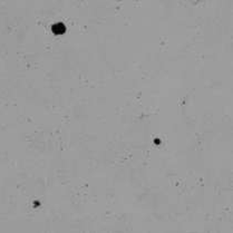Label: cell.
<instances>
[{
  "label": "cell",
  "instance_id": "2",
  "mask_svg": "<svg viewBox=\"0 0 233 233\" xmlns=\"http://www.w3.org/2000/svg\"><path fill=\"white\" fill-rule=\"evenodd\" d=\"M154 142H155V144H160V143L162 142V141H161V139H155Z\"/></svg>",
  "mask_w": 233,
  "mask_h": 233
},
{
  "label": "cell",
  "instance_id": "1",
  "mask_svg": "<svg viewBox=\"0 0 233 233\" xmlns=\"http://www.w3.org/2000/svg\"><path fill=\"white\" fill-rule=\"evenodd\" d=\"M51 31H53V34H55V35H57V36H62V35H64L66 31V26L64 22H56V24H54V25L51 26Z\"/></svg>",
  "mask_w": 233,
  "mask_h": 233
}]
</instances>
